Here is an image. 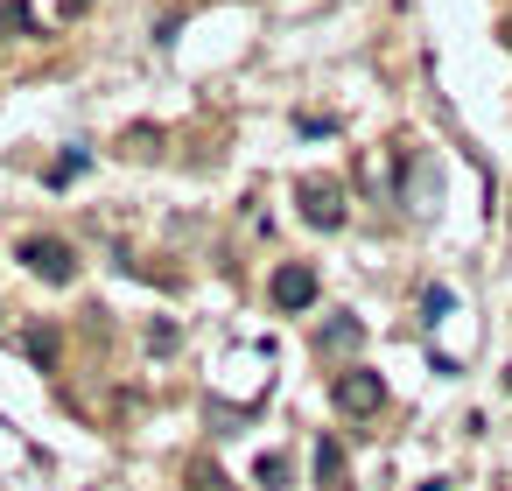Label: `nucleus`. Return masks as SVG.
<instances>
[{"instance_id":"nucleus-1","label":"nucleus","mask_w":512,"mask_h":491,"mask_svg":"<svg viewBox=\"0 0 512 491\" xmlns=\"http://www.w3.org/2000/svg\"><path fill=\"white\" fill-rule=\"evenodd\" d=\"M15 260H22L36 281H50V288H71V281H78V253H71L64 239H43V232H29V239H15Z\"/></svg>"},{"instance_id":"nucleus-2","label":"nucleus","mask_w":512,"mask_h":491,"mask_svg":"<svg viewBox=\"0 0 512 491\" xmlns=\"http://www.w3.org/2000/svg\"><path fill=\"white\" fill-rule=\"evenodd\" d=\"M337 414H351V421H372L379 407H386V379L372 372V365H351V372H337Z\"/></svg>"},{"instance_id":"nucleus-3","label":"nucleus","mask_w":512,"mask_h":491,"mask_svg":"<svg viewBox=\"0 0 512 491\" xmlns=\"http://www.w3.org/2000/svg\"><path fill=\"white\" fill-rule=\"evenodd\" d=\"M295 211H302V225L337 232V225H344V190H337L330 176H302V183H295Z\"/></svg>"},{"instance_id":"nucleus-4","label":"nucleus","mask_w":512,"mask_h":491,"mask_svg":"<svg viewBox=\"0 0 512 491\" xmlns=\"http://www.w3.org/2000/svg\"><path fill=\"white\" fill-rule=\"evenodd\" d=\"M316 267H302V260H288V267H274V281H267V295H274V309L281 316H295V309H309L316 302Z\"/></svg>"},{"instance_id":"nucleus-5","label":"nucleus","mask_w":512,"mask_h":491,"mask_svg":"<svg viewBox=\"0 0 512 491\" xmlns=\"http://www.w3.org/2000/svg\"><path fill=\"white\" fill-rule=\"evenodd\" d=\"M316 491H344V442L337 435H316Z\"/></svg>"},{"instance_id":"nucleus-6","label":"nucleus","mask_w":512,"mask_h":491,"mask_svg":"<svg viewBox=\"0 0 512 491\" xmlns=\"http://www.w3.org/2000/svg\"><path fill=\"white\" fill-rule=\"evenodd\" d=\"M358 344H365V330H358L351 316H337V323L316 337V351H330V358H337V351H358Z\"/></svg>"},{"instance_id":"nucleus-7","label":"nucleus","mask_w":512,"mask_h":491,"mask_svg":"<svg viewBox=\"0 0 512 491\" xmlns=\"http://www.w3.org/2000/svg\"><path fill=\"white\" fill-rule=\"evenodd\" d=\"M85 169H92V155H85V148H71L64 162H50V190H64V183H71V176H85Z\"/></svg>"},{"instance_id":"nucleus-8","label":"nucleus","mask_w":512,"mask_h":491,"mask_svg":"<svg viewBox=\"0 0 512 491\" xmlns=\"http://www.w3.org/2000/svg\"><path fill=\"white\" fill-rule=\"evenodd\" d=\"M449 302H456L449 288H428V295H421V309H428V323H442V316H449Z\"/></svg>"},{"instance_id":"nucleus-9","label":"nucleus","mask_w":512,"mask_h":491,"mask_svg":"<svg viewBox=\"0 0 512 491\" xmlns=\"http://www.w3.org/2000/svg\"><path fill=\"white\" fill-rule=\"evenodd\" d=\"M29 358L50 365V358H57V337H50V330H29Z\"/></svg>"},{"instance_id":"nucleus-10","label":"nucleus","mask_w":512,"mask_h":491,"mask_svg":"<svg viewBox=\"0 0 512 491\" xmlns=\"http://www.w3.org/2000/svg\"><path fill=\"white\" fill-rule=\"evenodd\" d=\"M85 8H92V0H64V15H85Z\"/></svg>"},{"instance_id":"nucleus-11","label":"nucleus","mask_w":512,"mask_h":491,"mask_svg":"<svg viewBox=\"0 0 512 491\" xmlns=\"http://www.w3.org/2000/svg\"><path fill=\"white\" fill-rule=\"evenodd\" d=\"M505 50H512V15H505Z\"/></svg>"}]
</instances>
